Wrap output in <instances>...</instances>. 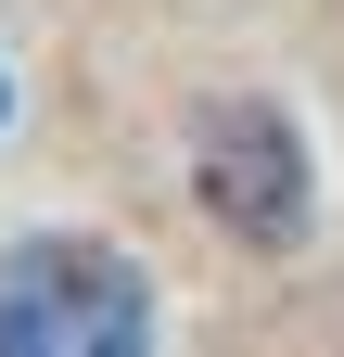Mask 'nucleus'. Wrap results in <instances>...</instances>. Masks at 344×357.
I'll list each match as a JSON object with an SVG mask.
<instances>
[{"label":"nucleus","instance_id":"obj_2","mask_svg":"<svg viewBox=\"0 0 344 357\" xmlns=\"http://www.w3.org/2000/svg\"><path fill=\"white\" fill-rule=\"evenodd\" d=\"M204 204H217L242 243H293L306 230V153H293V128L268 102H242V115L204 128Z\"/></svg>","mask_w":344,"mask_h":357},{"label":"nucleus","instance_id":"obj_1","mask_svg":"<svg viewBox=\"0 0 344 357\" xmlns=\"http://www.w3.org/2000/svg\"><path fill=\"white\" fill-rule=\"evenodd\" d=\"M0 357H153L141 268L90 230H38L0 255Z\"/></svg>","mask_w":344,"mask_h":357}]
</instances>
